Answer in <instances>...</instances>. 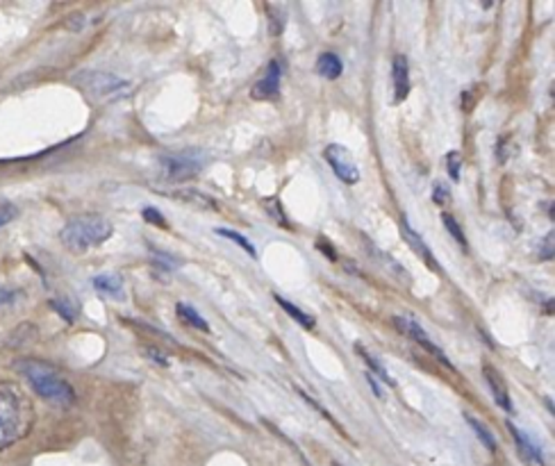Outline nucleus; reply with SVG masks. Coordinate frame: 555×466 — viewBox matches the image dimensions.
<instances>
[{
	"label": "nucleus",
	"instance_id": "obj_1",
	"mask_svg": "<svg viewBox=\"0 0 555 466\" xmlns=\"http://www.w3.org/2000/svg\"><path fill=\"white\" fill-rule=\"evenodd\" d=\"M34 421L28 396L14 382H0V453L30 433Z\"/></svg>",
	"mask_w": 555,
	"mask_h": 466
},
{
	"label": "nucleus",
	"instance_id": "obj_2",
	"mask_svg": "<svg viewBox=\"0 0 555 466\" xmlns=\"http://www.w3.org/2000/svg\"><path fill=\"white\" fill-rule=\"evenodd\" d=\"M16 371L23 375V380L32 387V391L46 403L55 405V408H71L75 403V389L46 362L21 360L16 362Z\"/></svg>",
	"mask_w": 555,
	"mask_h": 466
},
{
	"label": "nucleus",
	"instance_id": "obj_3",
	"mask_svg": "<svg viewBox=\"0 0 555 466\" xmlns=\"http://www.w3.org/2000/svg\"><path fill=\"white\" fill-rule=\"evenodd\" d=\"M114 228L101 214H83L74 216L62 230H59V242L71 253H87L92 248L102 246L112 237Z\"/></svg>",
	"mask_w": 555,
	"mask_h": 466
},
{
	"label": "nucleus",
	"instance_id": "obj_4",
	"mask_svg": "<svg viewBox=\"0 0 555 466\" xmlns=\"http://www.w3.org/2000/svg\"><path fill=\"white\" fill-rule=\"evenodd\" d=\"M74 83L98 101H117V98L128 96L132 89L128 80L114 74H105V71H80Z\"/></svg>",
	"mask_w": 555,
	"mask_h": 466
},
{
	"label": "nucleus",
	"instance_id": "obj_5",
	"mask_svg": "<svg viewBox=\"0 0 555 466\" xmlns=\"http://www.w3.org/2000/svg\"><path fill=\"white\" fill-rule=\"evenodd\" d=\"M205 160L198 153H178V155L162 157V169H164L166 180L185 182L196 178L203 171Z\"/></svg>",
	"mask_w": 555,
	"mask_h": 466
},
{
	"label": "nucleus",
	"instance_id": "obj_6",
	"mask_svg": "<svg viewBox=\"0 0 555 466\" xmlns=\"http://www.w3.org/2000/svg\"><path fill=\"white\" fill-rule=\"evenodd\" d=\"M323 157H326V162L330 164L332 173H335L344 185H357V180H360V169H357L356 160H353V155L346 151L344 146L330 144V146L326 148V153H323Z\"/></svg>",
	"mask_w": 555,
	"mask_h": 466
},
{
	"label": "nucleus",
	"instance_id": "obj_7",
	"mask_svg": "<svg viewBox=\"0 0 555 466\" xmlns=\"http://www.w3.org/2000/svg\"><path fill=\"white\" fill-rule=\"evenodd\" d=\"M392 323H394V328L401 332V335H405L408 339L421 344L426 350H430V353H433L435 357H437V360L442 362L444 366H446V369L455 371L454 365H451V360H448L446 355L442 353V348H439V346H435L433 341H430V337L426 335V330L419 326V323H417V321L410 319V316H394V319H392Z\"/></svg>",
	"mask_w": 555,
	"mask_h": 466
},
{
	"label": "nucleus",
	"instance_id": "obj_8",
	"mask_svg": "<svg viewBox=\"0 0 555 466\" xmlns=\"http://www.w3.org/2000/svg\"><path fill=\"white\" fill-rule=\"evenodd\" d=\"M280 78H283V68H280V64H278L276 59H271L267 66V74L255 84L251 96H253L255 101H273V98H278V93H280Z\"/></svg>",
	"mask_w": 555,
	"mask_h": 466
},
{
	"label": "nucleus",
	"instance_id": "obj_9",
	"mask_svg": "<svg viewBox=\"0 0 555 466\" xmlns=\"http://www.w3.org/2000/svg\"><path fill=\"white\" fill-rule=\"evenodd\" d=\"M401 233H403L405 242L410 243V248H412L414 253L419 255L421 262L428 264V267L433 268V271H439V264H437V259H435L433 251H430V248L426 246V242H424V239H421V234L417 233V230H414L412 225H410L405 219L401 221Z\"/></svg>",
	"mask_w": 555,
	"mask_h": 466
},
{
	"label": "nucleus",
	"instance_id": "obj_10",
	"mask_svg": "<svg viewBox=\"0 0 555 466\" xmlns=\"http://www.w3.org/2000/svg\"><path fill=\"white\" fill-rule=\"evenodd\" d=\"M482 378L488 380V387H489V391H492V396H494V400H497L498 408H503L506 412H512L510 393H507V387H506V382H503L501 374H498L494 366L485 365L482 366Z\"/></svg>",
	"mask_w": 555,
	"mask_h": 466
},
{
	"label": "nucleus",
	"instance_id": "obj_11",
	"mask_svg": "<svg viewBox=\"0 0 555 466\" xmlns=\"http://www.w3.org/2000/svg\"><path fill=\"white\" fill-rule=\"evenodd\" d=\"M507 430H510L512 437H515V444L519 446V453H522V455L526 457L528 462L544 466V455H542V448L537 446V444L533 442V439L528 437L524 430H519V427H516L515 423H510V421H507Z\"/></svg>",
	"mask_w": 555,
	"mask_h": 466
},
{
	"label": "nucleus",
	"instance_id": "obj_12",
	"mask_svg": "<svg viewBox=\"0 0 555 466\" xmlns=\"http://www.w3.org/2000/svg\"><path fill=\"white\" fill-rule=\"evenodd\" d=\"M392 83H394L396 102H403L410 93V66L405 55H396L392 64Z\"/></svg>",
	"mask_w": 555,
	"mask_h": 466
},
{
	"label": "nucleus",
	"instance_id": "obj_13",
	"mask_svg": "<svg viewBox=\"0 0 555 466\" xmlns=\"http://www.w3.org/2000/svg\"><path fill=\"white\" fill-rule=\"evenodd\" d=\"M93 286L96 292L102 294V296L114 298V301H123V277L117 276V273H101V276L93 277Z\"/></svg>",
	"mask_w": 555,
	"mask_h": 466
},
{
	"label": "nucleus",
	"instance_id": "obj_14",
	"mask_svg": "<svg viewBox=\"0 0 555 466\" xmlns=\"http://www.w3.org/2000/svg\"><path fill=\"white\" fill-rule=\"evenodd\" d=\"M314 68H317V74L322 75V78L337 80L341 74H344V62H341L339 55L323 53V55H319V59H317V64H314Z\"/></svg>",
	"mask_w": 555,
	"mask_h": 466
},
{
	"label": "nucleus",
	"instance_id": "obj_15",
	"mask_svg": "<svg viewBox=\"0 0 555 466\" xmlns=\"http://www.w3.org/2000/svg\"><path fill=\"white\" fill-rule=\"evenodd\" d=\"M273 298H276L278 305L283 307V310L287 312V314L292 316L294 321H296L298 326L305 328V330H314V326H317V321H314V316L305 314V312H303L301 307H296V305H294V303H289L287 298H283V296H280V294H276V296H273Z\"/></svg>",
	"mask_w": 555,
	"mask_h": 466
},
{
	"label": "nucleus",
	"instance_id": "obj_16",
	"mask_svg": "<svg viewBox=\"0 0 555 466\" xmlns=\"http://www.w3.org/2000/svg\"><path fill=\"white\" fill-rule=\"evenodd\" d=\"M173 196L185 200V203L196 205V207H200V209H212V212L219 209V203H216L212 196H205L203 191H198V189H181V191H173Z\"/></svg>",
	"mask_w": 555,
	"mask_h": 466
},
{
	"label": "nucleus",
	"instance_id": "obj_17",
	"mask_svg": "<svg viewBox=\"0 0 555 466\" xmlns=\"http://www.w3.org/2000/svg\"><path fill=\"white\" fill-rule=\"evenodd\" d=\"M176 310H178V316H181V319L185 321L187 326L196 328V330H200V332H210V326H207V321H205L203 316H200L198 312H196L191 305H187V303H178Z\"/></svg>",
	"mask_w": 555,
	"mask_h": 466
},
{
	"label": "nucleus",
	"instance_id": "obj_18",
	"mask_svg": "<svg viewBox=\"0 0 555 466\" xmlns=\"http://www.w3.org/2000/svg\"><path fill=\"white\" fill-rule=\"evenodd\" d=\"M356 350H357V353H360V357H362V360H365L366 365H369V369L374 371V374H371V375H378V378H383V382H385V384H390V387H394V384H396V382H394V378H392V375L387 374V371H385V366L380 365V362L375 360L374 355H371L369 350L365 348V346H362V344H356Z\"/></svg>",
	"mask_w": 555,
	"mask_h": 466
},
{
	"label": "nucleus",
	"instance_id": "obj_19",
	"mask_svg": "<svg viewBox=\"0 0 555 466\" xmlns=\"http://www.w3.org/2000/svg\"><path fill=\"white\" fill-rule=\"evenodd\" d=\"M464 418H467V423L471 426L473 433L478 435V439H480V444L485 448H488L489 453L497 451V437H494L492 433H489V427L488 426H482L480 421H478L476 417H471V414H464Z\"/></svg>",
	"mask_w": 555,
	"mask_h": 466
},
{
	"label": "nucleus",
	"instance_id": "obj_20",
	"mask_svg": "<svg viewBox=\"0 0 555 466\" xmlns=\"http://www.w3.org/2000/svg\"><path fill=\"white\" fill-rule=\"evenodd\" d=\"M216 234L225 237V239H228V242H234L239 248H242V251H246V253H249L251 258L258 259V251H255V246L249 242V239L244 237V234L234 233V230H230V228H216Z\"/></svg>",
	"mask_w": 555,
	"mask_h": 466
},
{
	"label": "nucleus",
	"instance_id": "obj_21",
	"mask_svg": "<svg viewBox=\"0 0 555 466\" xmlns=\"http://www.w3.org/2000/svg\"><path fill=\"white\" fill-rule=\"evenodd\" d=\"M442 224H444V228L448 230V234H451V237H454L455 242H458L460 246L464 248V251H467V248H469L467 237H464V233H462V228H460V224H458V221H455L454 216H451V214H446V212H444V214H442Z\"/></svg>",
	"mask_w": 555,
	"mask_h": 466
},
{
	"label": "nucleus",
	"instance_id": "obj_22",
	"mask_svg": "<svg viewBox=\"0 0 555 466\" xmlns=\"http://www.w3.org/2000/svg\"><path fill=\"white\" fill-rule=\"evenodd\" d=\"M153 259H155L157 267L164 268V271H173V268L182 267V259L173 258V255L164 253V251H157V248H153Z\"/></svg>",
	"mask_w": 555,
	"mask_h": 466
},
{
	"label": "nucleus",
	"instance_id": "obj_23",
	"mask_svg": "<svg viewBox=\"0 0 555 466\" xmlns=\"http://www.w3.org/2000/svg\"><path fill=\"white\" fill-rule=\"evenodd\" d=\"M50 307H53V310L57 312L64 321H66V323H74L75 316H78L75 307L68 301H62V298H53V301H50Z\"/></svg>",
	"mask_w": 555,
	"mask_h": 466
},
{
	"label": "nucleus",
	"instance_id": "obj_24",
	"mask_svg": "<svg viewBox=\"0 0 555 466\" xmlns=\"http://www.w3.org/2000/svg\"><path fill=\"white\" fill-rule=\"evenodd\" d=\"M446 169L451 180H460V169H462V155L458 151H451L446 155Z\"/></svg>",
	"mask_w": 555,
	"mask_h": 466
},
{
	"label": "nucleus",
	"instance_id": "obj_25",
	"mask_svg": "<svg viewBox=\"0 0 555 466\" xmlns=\"http://www.w3.org/2000/svg\"><path fill=\"white\" fill-rule=\"evenodd\" d=\"M21 298V289H10V286L0 285V310H7V307L14 305Z\"/></svg>",
	"mask_w": 555,
	"mask_h": 466
},
{
	"label": "nucleus",
	"instance_id": "obj_26",
	"mask_svg": "<svg viewBox=\"0 0 555 466\" xmlns=\"http://www.w3.org/2000/svg\"><path fill=\"white\" fill-rule=\"evenodd\" d=\"M19 216V207L12 203H0V228L7 224H12V221Z\"/></svg>",
	"mask_w": 555,
	"mask_h": 466
},
{
	"label": "nucleus",
	"instance_id": "obj_27",
	"mask_svg": "<svg viewBox=\"0 0 555 466\" xmlns=\"http://www.w3.org/2000/svg\"><path fill=\"white\" fill-rule=\"evenodd\" d=\"M144 219H146V224L157 225V228H166V219H164V214H162L160 209L146 207V209H144Z\"/></svg>",
	"mask_w": 555,
	"mask_h": 466
},
{
	"label": "nucleus",
	"instance_id": "obj_28",
	"mask_svg": "<svg viewBox=\"0 0 555 466\" xmlns=\"http://www.w3.org/2000/svg\"><path fill=\"white\" fill-rule=\"evenodd\" d=\"M317 248H319V251H323V253H326V258L330 259V262H337V259H339V255H337V251L330 246V243L326 242V239H319V242H317Z\"/></svg>",
	"mask_w": 555,
	"mask_h": 466
},
{
	"label": "nucleus",
	"instance_id": "obj_29",
	"mask_svg": "<svg viewBox=\"0 0 555 466\" xmlns=\"http://www.w3.org/2000/svg\"><path fill=\"white\" fill-rule=\"evenodd\" d=\"M448 198H451V194H448V189L444 185H437L435 187V194H433V200L437 205H446Z\"/></svg>",
	"mask_w": 555,
	"mask_h": 466
},
{
	"label": "nucleus",
	"instance_id": "obj_30",
	"mask_svg": "<svg viewBox=\"0 0 555 466\" xmlns=\"http://www.w3.org/2000/svg\"><path fill=\"white\" fill-rule=\"evenodd\" d=\"M146 355H148V357H151L153 362H157V365H160V366H169V360H166L164 355H162L157 348H146Z\"/></svg>",
	"mask_w": 555,
	"mask_h": 466
},
{
	"label": "nucleus",
	"instance_id": "obj_31",
	"mask_svg": "<svg viewBox=\"0 0 555 466\" xmlns=\"http://www.w3.org/2000/svg\"><path fill=\"white\" fill-rule=\"evenodd\" d=\"M366 382H369L371 391H374L378 399H385V393H383V389H380V382H378V378H375V375L366 374Z\"/></svg>",
	"mask_w": 555,
	"mask_h": 466
},
{
	"label": "nucleus",
	"instance_id": "obj_32",
	"mask_svg": "<svg viewBox=\"0 0 555 466\" xmlns=\"http://www.w3.org/2000/svg\"><path fill=\"white\" fill-rule=\"evenodd\" d=\"M84 25V16L83 14H74V16H68L66 21V28L68 30H80Z\"/></svg>",
	"mask_w": 555,
	"mask_h": 466
},
{
	"label": "nucleus",
	"instance_id": "obj_33",
	"mask_svg": "<svg viewBox=\"0 0 555 466\" xmlns=\"http://www.w3.org/2000/svg\"><path fill=\"white\" fill-rule=\"evenodd\" d=\"M551 255H553V234H546V242L542 246V258L551 259Z\"/></svg>",
	"mask_w": 555,
	"mask_h": 466
}]
</instances>
